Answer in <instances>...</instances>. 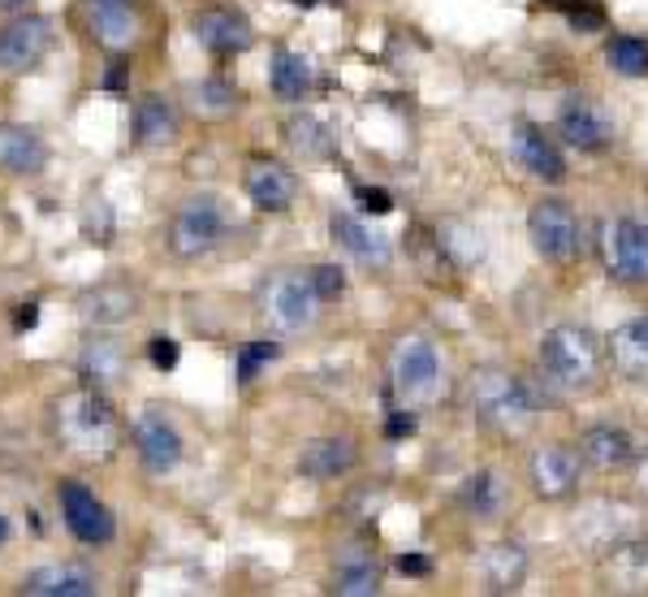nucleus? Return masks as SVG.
<instances>
[{"label": "nucleus", "instance_id": "nucleus-24", "mask_svg": "<svg viewBox=\"0 0 648 597\" xmlns=\"http://www.w3.org/2000/svg\"><path fill=\"white\" fill-rule=\"evenodd\" d=\"M48 165V148L31 126L0 122V169L9 173H39Z\"/></svg>", "mask_w": 648, "mask_h": 597}, {"label": "nucleus", "instance_id": "nucleus-27", "mask_svg": "<svg viewBox=\"0 0 648 597\" xmlns=\"http://www.w3.org/2000/svg\"><path fill=\"white\" fill-rule=\"evenodd\" d=\"M22 594L35 597H91L95 594V576L82 567H39L22 581Z\"/></svg>", "mask_w": 648, "mask_h": 597}, {"label": "nucleus", "instance_id": "nucleus-45", "mask_svg": "<svg viewBox=\"0 0 648 597\" xmlns=\"http://www.w3.org/2000/svg\"><path fill=\"white\" fill-rule=\"evenodd\" d=\"M87 4H130V0H87Z\"/></svg>", "mask_w": 648, "mask_h": 597}, {"label": "nucleus", "instance_id": "nucleus-16", "mask_svg": "<svg viewBox=\"0 0 648 597\" xmlns=\"http://www.w3.org/2000/svg\"><path fill=\"white\" fill-rule=\"evenodd\" d=\"M454 503H458V511L467 516V520L476 523H493L505 516V503H510V494H505V481L498 472H471V476H463V485H458V494H454Z\"/></svg>", "mask_w": 648, "mask_h": 597}, {"label": "nucleus", "instance_id": "nucleus-47", "mask_svg": "<svg viewBox=\"0 0 648 597\" xmlns=\"http://www.w3.org/2000/svg\"><path fill=\"white\" fill-rule=\"evenodd\" d=\"M289 4H316V0H289Z\"/></svg>", "mask_w": 648, "mask_h": 597}, {"label": "nucleus", "instance_id": "nucleus-26", "mask_svg": "<svg viewBox=\"0 0 648 597\" xmlns=\"http://www.w3.org/2000/svg\"><path fill=\"white\" fill-rule=\"evenodd\" d=\"M480 572H485L489 594H514L523 585V576H527V554H523V545H510V541L493 545V550H485Z\"/></svg>", "mask_w": 648, "mask_h": 597}, {"label": "nucleus", "instance_id": "nucleus-36", "mask_svg": "<svg viewBox=\"0 0 648 597\" xmlns=\"http://www.w3.org/2000/svg\"><path fill=\"white\" fill-rule=\"evenodd\" d=\"M307 278H311V291L320 295V303H333V298L346 295V273L338 264H316Z\"/></svg>", "mask_w": 648, "mask_h": 597}, {"label": "nucleus", "instance_id": "nucleus-15", "mask_svg": "<svg viewBox=\"0 0 648 597\" xmlns=\"http://www.w3.org/2000/svg\"><path fill=\"white\" fill-rule=\"evenodd\" d=\"M135 450H139V459H144V468L151 476H164V472L178 468V459H182V438H178V429L164 420L160 407H147L144 416L135 420Z\"/></svg>", "mask_w": 648, "mask_h": 597}, {"label": "nucleus", "instance_id": "nucleus-17", "mask_svg": "<svg viewBox=\"0 0 648 597\" xmlns=\"http://www.w3.org/2000/svg\"><path fill=\"white\" fill-rule=\"evenodd\" d=\"M195 40H200L208 53H216V57H234V53H247V48L255 44L251 22L238 18V13H229V9H204V13L195 18Z\"/></svg>", "mask_w": 648, "mask_h": 597}, {"label": "nucleus", "instance_id": "nucleus-28", "mask_svg": "<svg viewBox=\"0 0 648 597\" xmlns=\"http://www.w3.org/2000/svg\"><path fill=\"white\" fill-rule=\"evenodd\" d=\"M269 82H273V91L282 95V100H307V91L316 87V70H311V61L303 57V53H273V66H269Z\"/></svg>", "mask_w": 648, "mask_h": 597}, {"label": "nucleus", "instance_id": "nucleus-25", "mask_svg": "<svg viewBox=\"0 0 648 597\" xmlns=\"http://www.w3.org/2000/svg\"><path fill=\"white\" fill-rule=\"evenodd\" d=\"M130 126H135V139H139L144 148H164V144L178 139V113H173V104H169L164 95H144V100L135 104Z\"/></svg>", "mask_w": 648, "mask_h": 597}, {"label": "nucleus", "instance_id": "nucleus-2", "mask_svg": "<svg viewBox=\"0 0 648 597\" xmlns=\"http://www.w3.org/2000/svg\"><path fill=\"white\" fill-rule=\"evenodd\" d=\"M605 342L588 325H554L541 334L536 369L545 394H588L601 381Z\"/></svg>", "mask_w": 648, "mask_h": 597}, {"label": "nucleus", "instance_id": "nucleus-32", "mask_svg": "<svg viewBox=\"0 0 648 597\" xmlns=\"http://www.w3.org/2000/svg\"><path fill=\"white\" fill-rule=\"evenodd\" d=\"M605 61L610 70L623 78H648V44L636 35H614L605 44Z\"/></svg>", "mask_w": 648, "mask_h": 597}, {"label": "nucleus", "instance_id": "nucleus-33", "mask_svg": "<svg viewBox=\"0 0 648 597\" xmlns=\"http://www.w3.org/2000/svg\"><path fill=\"white\" fill-rule=\"evenodd\" d=\"M191 104H195L204 117H225V113L238 104V91H234V82H225V78H204V82L191 87Z\"/></svg>", "mask_w": 648, "mask_h": 597}, {"label": "nucleus", "instance_id": "nucleus-34", "mask_svg": "<svg viewBox=\"0 0 648 597\" xmlns=\"http://www.w3.org/2000/svg\"><path fill=\"white\" fill-rule=\"evenodd\" d=\"M277 351H282V347H277L273 338H255L251 347H242V351H238V381H242V385H251V381L260 376L264 364H273V360H277Z\"/></svg>", "mask_w": 648, "mask_h": 597}, {"label": "nucleus", "instance_id": "nucleus-38", "mask_svg": "<svg viewBox=\"0 0 648 597\" xmlns=\"http://www.w3.org/2000/svg\"><path fill=\"white\" fill-rule=\"evenodd\" d=\"M82 229H87V238H91V243H109V238H113V213H109V204L87 209V222H82Z\"/></svg>", "mask_w": 648, "mask_h": 597}, {"label": "nucleus", "instance_id": "nucleus-30", "mask_svg": "<svg viewBox=\"0 0 648 597\" xmlns=\"http://www.w3.org/2000/svg\"><path fill=\"white\" fill-rule=\"evenodd\" d=\"M286 144L298 151L303 160H320V156L333 151V135H329V126H325L320 117L303 113V117H289L286 122Z\"/></svg>", "mask_w": 648, "mask_h": 597}, {"label": "nucleus", "instance_id": "nucleus-22", "mask_svg": "<svg viewBox=\"0 0 648 597\" xmlns=\"http://www.w3.org/2000/svg\"><path fill=\"white\" fill-rule=\"evenodd\" d=\"M329 229H333V243L346 247L360 264H372V269H385V264H389V243H385L376 229H367L355 213H333V217H329Z\"/></svg>", "mask_w": 648, "mask_h": 597}, {"label": "nucleus", "instance_id": "nucleus-31", "mask_svg": "<svg viewBox=\"0 0 648 597\" xmlns=\"http://www.w3.org/2000/svg\"><path fill=\"white\" fill-rule=\"evenodd\" d=\"M122 369H126V356H122V347L113 338H91L87 342V351H82V373H87V381L109 385V381L122 376Z\"/></svg>", "mask_w": 648, "mask_h": 597}, {"label": "nucleus", "instance_id": "nucleus-1", "mask_svg": "<svg viewBox=\"0 0 648 597\" xmlns=\"http://www.w3.org/2000/svg\"><path fill=\"white\" fill-rule=\"evenodd\" d=\"M463 398H467L471 420L493 429V433H502V438H523L541 420V412H545V390L532 385L527 376L502 369V364L476 369L467 376Z\"/></svg>", "mask_w": 648, "mask_h": 597}, {"label": "nucleus", "instance_id": "nucleus-12", "mask_svg": "<svg viewBox=\"0 0 648 597\" xmlns=\"http://www.w3.org/2000/svg\"><path fill=\"white\" fill-rule=\"evenodd\" d=\"M61 520L82 545H104L113 541V516L109 507L82 485V481H66L61 485Z\"/></svg>", "mask_w": 648, "mask_h": 597}, {"label": "nucleus", "instance_id": "nucleus-40", "mask_svg": "<svg viewBox=\"0 0 648 597\" xmlns=\"http://www.w3.org/2000/svg\"><path fill=\"white\" fill-rule=\"evenodd\" d=\"M385 433H389L394 442H398V438H411V433H416V416H411V412H389Z\"/></svg>", "mask_w": 648, "mask_h": 597}, {"label": "nucleus", "instance_id": "nucleus-18", "mask_svg": "<svg viewBox=\"0 0 648 597\" xmlns=\"http://www.w3.org/2000/svg\"><path fill=\"white\" fill-rule=\"evenodd\" d=\"M247 195L260 213H286L289 204L298 200V178L289 173L286 165H273V160H260L251 165L247 173Z\"/></svg>", "mask_w": 648, "mask_h": 597}, {"label": "nucleus", "instance_id": "nucleus-14", "mask_svg": "<svg viewBox=\"0 0 648 597\" xmlns=\"http://www.w3.org/2000/svg\"><path fill=\"white\" fill-rule=\"evenodd\" d=\"M576 447H579V459H583L588 468H596V472H623V468L636 463V438H632L623 425H614V420L588 425V429L579 433Z\"/></svg>", "mask_w": 648, "mask_h": 597}, {"label": "nucleus", "instance_id": "nucleus-44", "mask_svg": "<svg viewBox=\"0 0 648 597\" xmlns=\"http://www.w3.org/2000/svg\"><path fill=\"white\" fill-rule=\"evenodd\" d=\"M26 0H0V9H22Z\"/></svg>", "mask_w": 648, "mask_h": 597}, {"label": "nucleus", "instance_id": "nucleus-9", "mask_svg": "<svg viewBox=\"0 0 648 597\" xmlns=\"http://www.w3.org/2000/svg\"><path fill=\"white\" fill-rule=\"evenodd\" d=\"M61 433L73 450H104L113 442V412L95 390H82L61 403Z\"/></svg>", "mask_w": 648, "mask_h": 597}, {"label": "nucleus", "instance_id": "nucleus-10", "mask_svg": "<svg viewBox=\"0 0 648 597\" xmlns=\"http://www.w3.org/2000/svg\"><path fill=\"white\" fill-rule=\"evenodd\" d=\"M558 135L579 151H601L614 144V122L592 95H567L558 109Z\"/></svg>", "mask_w": 648, "mask_h": 597}, {"label": "nucleus", "instance_id": "nucleus-21", "mask_svg": "<svg viewBox=\"0 0 648 597\" xmlns=\"http://www.w3.org/2000/svg\"><path fill=\"white\" fill-rule=\"evenodd\" d=\"M333 594L342 597H372L380 594V567H376V554L363 550V545H346L333 563Z\"/></svg>", "mask_w": 648, "mask_h": 597}, {"label": "nucleus", "instance_id": "nucleus-6", "mask_svg": "<svg viewBox=\"0 0 648 597\" xmlns=\"http://www.w3.org/2000/svg\"><path fill=\"white\" fill-rule=\"evenodd\" d=\"M225 234V209L216 195H191L169 222V251L182 260L208 256Z\"/></svg>", "mask_w": 648, "mask_h": 597}, {"label": "nucleus", "instance_id": "nucleus-37", "mask_svg": "<svg viewBox=\"0 0 648 597\" xmlns=\"http://www.w3.org/2000/svg\"><path fill=\"white\" fill-rule=\"evenodd\" d=\"M178 342L173 338H164V334H156L151 342H147V360H151V369H160V373H173L178 369Z\"/></svg>", "mask_w": 648, "mask_h": 597}, {"label": "nucleus", "instance_id": "nucleus-13", "mask_svg": "<svg viewBox=\"0 0 648 597\" xmlns=\"http://www.w3.org/2000/svg\"><path fill=\"white\" fill-rule=\"evenodd\" d=\"M510 151H514V160H519L532 178H541V182H562V178H567V156L554 144V135H545L536 122H519V126L510 131Z\"/></svg>", "mask_w": 648, "mask_h": 597}, {"label": "nucleus", "instance_id": "nucleus-11", "mask_svg": "<svg viewBox=\"0 0 648 597\" xmlns=\"http://www.w3.org/2000/svg\"><path fill=\"white\" fill-rule=\"evenodd\" d=\"M48 44H53L48 18H35V13L13 18V22L0 31V70H4V75H22V70L39 66V57L48 53Z\"/></svg>", "mask_w": 648, "mask_h": 597}, {"label": "nucleus", "instance_id": "nucleus-4", "mask_svg": "<svg viewBox=\"0 0 648 597\" xmlns=\"http://www.w3.org/2000/svg\"><path fill=\"white\" fill-rule=\"evenodd\" d=\"M527 238H532L536 256H545L549 264H571L583 247V225L567 200L545 195L527 213Z\"/></svg>", "mask_w": 648, "mask_h": 597}, {"label": "nucleus", "instance_id": "nucleus-42", "mask_svg": "<svg viewBox=\"0 0 648 597\" xmlns=\"http://www.w3.org/2000/svg\"><path fill=\"white\" fill-rule=\"evenodd\" d=\"M398 572H407V576H429L432 563L424 554H402V559H398Z\"/></svg>", "mask_w": 648, "mask_h": 597}, {"label": "nucleus", "instance_id": "nucleus-5", "mask_svg": "<svg viewBox=\"0 0 648 597\" xmlns=\"http://www.w3.org/2000/svg\"><path fill=\"white\" fill-rule=\"evenodd\" d=\"M601 260L614 282L645 286L648 282V222L640 217H618L601 225Z\"/></svg>", "mask_w": 648, "mask_h": 597}, {"label": "nucleus", "instance_id": "nucleus-29", "mask_svg": "<svg viewBox=\"0 0 648 597\" xmlns=\"http://www.w3.org/2000/svg\"><path fill=\"white\" fill-rule=\"evenodd\" d=\"M135 303L139 298L126 286H95V291L82 295V316L95 320V325H122V320L135 316Z\"/></svg>", "mask_w": 648, "mask_h": 597}, {"label": "nucleus", "instance_id": "nucleus-3", "mask_svg": "<svg viewBox=\"0 0 648 597\" xmlns=\"http://www.w3.org/2000/svg\"><path fill=\"white\" fill-rule=\"evenodd\" d=\"M389 385L402 403H429L441 390V356L424 334H402L389 351Z\"/></svg>", "mask_w": 648, "mask_h": 597}, {"label": "nucleus", "instance_id": "nucleus-46", "mask_svg": "<svg viewBox=\"0 0 648 597\" xmlns=\"http://www.w3.org/2000/svg\"><path fill=\"white\" fill-rule=\"evenodd\" d=\"M4 537H9V523H4V516H0V545H4Z\"/></svg>", "mask_w": 648, "mask_h": 597}, {"label": "nucleus", "instance_id": "nucleus-20", "mask_svg": "<svg viewBox=\"0 0 648 597\" xmlns=\"http://www.w3.org/2000/svg\"><path fill=\"white\" fill-rule=\"evenodd\" d=\"M355 459H360V450L351 438H316L298 454V472L307 481H338L355 468Z\"/></svg>", "mask_w": 648, "mask_h": 597}, {"label": "nucleus", "instance_id": "nucleus-19", "mask_svg": "<svg viewBox=\"0 0 648 597\" xmlns=\"http://www.w3.org/2000/svg\"><path fill=\"white\" fill-rule=\"evenodd\" d=\"M605 356L627 381H648V316H636V320L618 325L605 338Z\"/></svg>", "mask_w": 648, "mask_h": 597}, {"label": "nucleus", "instance_id": "nucleus-43", "mask_svg": "<svg viewBox=\"0 0 648 597\" xmlns=\"http://www.w3.org/2000/svg\"><path fill=\"white\" fill-rule=\"evenodd\" d=\"M636 489H640V498H648V450H645V459L636 463Z\"/></svg>", "mask_w": 648, "mask_h": 597}, {"label": "nucleus", "instance_id": "nucleus-23", "mask_svg": "<svg viewBox=\"0 0 648 597\" xmlns=\"http://www.w3.org/2000/svg\"><path fill=\"white\" fill-rule=\"evenodd\" d=\"M91 35L109 53H130L139 44V13L130 4H91Z\"/></svg>", "mask_w": 648, "mask_h": 597}, {"label": "nucleus", "instance_id": "nucleus-35", "mask_svg": "<svg viewBox=\"0 0 648 597\" xmlns=\"http://www.w3.org/2000/svg\"><path fill=\"white\" fill-rule=\"evenodd\" d=\"M558 13L576 26V31H601L605 26V9L596 0H558Z\"/></svg>", "mask_w": 648, "mask_h": 597}, {"label": "nucleus", "instance_id": "nucleus-39", "mask_svg": "<svg viewBox=\"0 0 648 597\" xmlns=\"http://www.w3.org/2000/svg\"><path fill=\"white\" fill-rule=\"evenodd\" d=\"M355 200H360L363 213H372V217L394 213V195H389V191H380V187H360V191H355Z\"/></svg>", "mask_w": 648, "mask_h": 597}, {"label": "nucleus", "instance_id": "nucleus-8", "mask_svg": "<svg viewBox=\"0 0 648 597\" xmlns=\"http://www.w3.org/2000/svg\"><path fill=\"white\" fill-rule=\"evenodd\" d=\"M579 472H583V459L579 450L562 447V442H549V447H536L527 459V485L536 498L545 503H562L579 489Z\"/></svg>", "mask_w": 648, "mask_h": 597}, {"label": "nucleus", "instance_id": "nucleus-7", "mask_svg": "<svg viewBox=\"0 0 648 597\" xmlns=\"http://www.w3.org/2000/svg\"><path fill=\"white\" fill-rule=\"evenodd\" d=\"M264 316L282 329V334H298L307 325H316L320 316V295L311 291V278H298V273H282L264 286V298H260Z\"/></svg>", "mask_w": 648, "mask_h": 597}, {"label": "nucleus", "instance_id": "nucleus-41", "mask_svg": "<svg viewBox=\"0 0 648 597\" xmlns=\"http://www.w3.org/2000/svg\"><path fill=\"white\" fill-rule=\"evenodd\" d=\"M35 325H39V303H22V307L13 312V329L26 334V329H35Z\"/></svg>", "mask_w": 648, "mask_h": 597}]
</instances>
